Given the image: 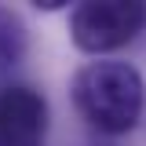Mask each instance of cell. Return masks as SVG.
<instances>
[{
	"label": "cell",
	"mask_w": 146,
	"mask_h": 146,
	"mask_svg": "<svg viewBox=\"0 0 146 146\" xmlns=\"http://www.w3.org/2000/svg\"><path fill=\"white\" fill-rule=\"evenodd\" d=\"M22 22L15 15H7V11H0V70H7V66H15L18 55H22Z\"/></svg>",
	"instance_id": "cell-4"
},
{
	"label": "cell",
	"mask_w": 146,
	"mask_h": 146,
	"mask_svg": "<svg viewBox=\"0 0 146 146\" xmlns=\"http://www.w3.org/2000/svg\"><path fill=\"white\" fill-rule=\"evenodd\" d=\"M146 29V4L143 0H88L73 7L70 36L80 51L106 55L131 44Z\"/></svg>",
	"instance_id": "cell-2"
},
{
	"label": "cell",
	"mask_w": 146,
	"mask_h": 146,
	"mask_svg": "<svg viewBox=\"0 0 146 146\" xmlns=\"http://www.w3.org/2000/svg\"><path fill=\"white\" fill-rule=\"evenodd\" d=\"M73 102L91 128L106 135H124L139 124L146 106L143 73L131 62H88L73 77Z\"/></svg>",
	"instance_id": "cell-1"
},
{
	"label": "cell",
	"mask_w": 146,
	"mask_h": 146,
	"mask_svg": "<svg viewBox=\"0 0 146 146\" xmlns=\"http://www.w3.org/2000/svg\"><path fill=\"white\" fill-rule=\"evenodd\" d=\"M0 146H48V102L33 88L0 91Z\"/></svg>",
	"instance_id": "cell-3"
}]
</instances>
